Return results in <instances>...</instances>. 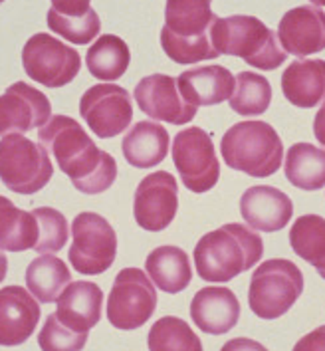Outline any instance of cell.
<instances>
[{
  "mask_svg": "<svg viewBox=\"0 0 325 351\" xmlns=\"http://www.w3.org/2000/svg\"><path fill=\"white\" fill-rule=\"evenodd\" d=\"M40 322V306L20 286L0 290V346L16 348L28 341Z\"/></svg>",
  "mask_w": 325,
  "mask_h": 351,
  "instance_id": "obj_17",
  "label": "cell"
},
{
  "mask_svg": "<svg viewBox=\"0 0 325 351\" xmlns=\"http://www.w3.org/2000/svg\"><path fill=\"white\" fill-rule=\"evenodd\" d=\"M52 8L58 14L82 16L91 8V0H52Z\"/></svg>",
  "mask_w": 325,
  "mask_h": 351,
  "instance_id": "obj_35",
  "label": "cell"
},
{
  "mask_svg": "<svg viewBox=\"0 0 325 351\" xmlns=\"http://www.w3.org/2000/svg\"><path fill=\"white\" fill-rule=\"evenodd\" d=\"M72 282V274L64 260L54 254H44L30 262L26 270V286L30 294L42 304H52L62 290Z\"/></svg>",
  "mask_w": 325,
  "mask_h": 351,
  "instance_id": "obj_26",
  "label": "cell"
},
{
  "mask_svg": "<svg viewBox=\"0 0 325 351\" xmlns=\"http://www.w3.org/2000/svg\"><path fill=\"white\" fill-rule=\"evenodd\" d=\"M210 42L218 54L242 58L258 70H276L286 62V52L262 20L236 14L215 19L210 26Z\"/></svg>",
  "mask_w": 325,
  "mask_h": 351,
  "instance_id": "obj_4",
  "label": "cell"
},
{
  "mask_svg": "<svg viewBox=\"0 0 325 351\" xmlns=\"http://www.w3.org/2000/svg\"><path fill=\"white\" fill-rule=\"evenodd\" d=\"M22 64L28 77L46 88H62L80 74L82 58L68 44L40 32L22 48Z\"/></svg>",
  "mask_w": 325,
  "mask_h": 351,
  "instance_id": "obj_10",
  "label": "cell"
},
{
  "mask_svg": "<svg viewBox=\"0 0 325 351\" xmlns=\"http://www.w3.org/2000/svg\"><path fill=\"white\" fill-rule=\"evenodd\" d=\"M289 244L325 280V219L317 215L300 217L289 228Z\"/></svg>",
  "mask_w": 325,
  "mask_h": 351,
  "instance_id": "obj_29",
  "label": "cell"
},
{
  "mask_svg": "<svg viewBox=\"0 0 325 351\" xmlns=\"http://www.w3.org/2000/svg\"><path fill=\"white\" fill-rule=\"evenodd\" d=\"M38 141L48 149L72 185L86 195H99L115 183V159L95 147L84 128L66 115H54L38 130Z\"/></svg>",
  "mask_w": 325,
  "mask_h": 351,
  "instance_id": "obj_1",
  "label": "cell"
},
{
  "mask_svg": "<svg viewBox=\"0 0 325 351\" xmlns=\"http://www.w3.org/2000/svg\"><path fill=\"white\" fill-rule=\"evenodd\" d=\"M179 210V186L177 179L157 171L147 175L135 191L133 215L137 224L149 232H161L175 221Z\"/></svg>",
  "mask_w": 325,
  "mask_h": 351,
  "instance_id": "obj_13",
  "label": "cell"
},
{
  "mask_svg": "<svg viewBox=\"0 0 325 351\" xmlns=\"http://www.w3.org/2000/svg\"><path fill=\"white\" fill-rule=\"evenodd\" d=\"M155 284L143 270L125 268L115 276L108 298V319L113 328L123 332L137 330L155 314Z\"/></svg>",
  "mask_w": 325,
  "mask_h": 351,
  "instance_id": "obj_9",
  "label": "cell"
},
{
  "mask_svg": "<svg viewBox=\"0 0 325 351\" xmlns=\"http://www.w3.org/2000/svg\"><path fill=\"white\" fill-rule=\"evenodd\" d=\"M313 6H325V0H309Z\"/></svg>",
  "mask_w": 325,
  "mask_h": 351,
  "instance_id": "obj_39",
  "label": "cell"
},
{
  "mask_svg": "<svg viewBox=\"0 0 325 351\" xmlns=\"http://www.w3.org/2000/svg\"><path fill=\"white\" fill-rule=\"evenodd\" d=\"M88 343V332H75L68 328L56 314H50L44 322V328L38 335V346L46 351L82 350Z\"/></svg>",
  "mask_w": 325,
  "mask_h": 351,
  "instance_id": "obj_34",
  "label": "cell"
},
{
  "mask_svg": "<svg viewBox=\"0 0 325 351\" xmlns=\"http://www.w3.org/2000/svg\"><path fill=\"white\" fill-rule=\"evenodd\" d=\"M52 175V159L42 143L22 133H8L0 139V181L8 191L34 195L50 183Z\"/></svg>",
  "mask_w": 325,
  "mask_h": 351,
  "instance_id": "obj_6",
  "label": "cell"
},
{
  "mask_svg": "<svg viewBox=\"0 0 325 351\" xmlns=\"http://www.w3.org/2000/svg\"><path fill=\"white\" fill-rule=\"evenodd\" d=\"M131 62V52L119 36L104 34L91 44L86 56V66L97 80L113 82L125 74Z\"/></svg>",
  "mask_w": 325,
  "mask_h": 351,
  "instance_id": "obj_28",
  "label": "cell"
},
{
  "mask_svg": "<svg viewBox=\"0 0 325 351\" xmlns=\"http://www.w3.org/2000/svg\"><path fill=\"white\" fill-rule=\"evenodd\" d=\"M80 113L97 137H115L131 125V93L117 84H97L82 95Z\"/></svg>",
  "mask_w": 325,
  "mask_h": 351,
  "instance_id": "obj_12",
  "label": "cell"
},
{
  "mask_svg": "<svg viewBox=\"0 0 325 351\" xmlns=\"http://www.w3.org/2000/svg\"><path fill=\"white\" fill-rule=\"evenodd\" d=\"M46 22H48L52 32H56L58 36L66 38L72 44H90L91 40L101 32V20L93 8H90L82 16L58 14L54 8H50Z\"/></svg>",
  "mask_w": 325,
  "mask_h": 351,
  "instance_id": "obj_32",
  "label": "cell"
},
{
  "mask_svg": "<svg viewBox=\"0 0 325 351\" xmlns=\"http://www.w3.org/2000/svg\"><path fill=\"white\" fill-rule=\"evenodd\" d=\"M6 272H8V258L4 252H0V282L6 278Z\"/></svg>",
  "mask_w": 325,
  "mask_h": 351,
  "instance_id": "obj_38",
  "label": "cell"
},
{
  "mask_svg": "<svg viewBox=\"0 0 325 351\" xmlns=\"http://www.w3.org/2000/svg\"><path fill=\"white\" fill-rule=\"evenodd\" d=\"M286 177L302 191L325 186V151L311 143H296L286 155Z\"/></svg>",
  "mask_w": 325,
  "mask_h": 351,
  "instance_id": "obj_27",
  "label": "cell"
},
{
  "mask_svg": "<svg viewBox=\"0 0 325 351\" xmlns=\"http://www.w3.org/2000/svg\"><path fill=\"white\" fill-rule=\"evenodd\" d=\"M296 350H325V326L317 328L304 339H300L296 343Z\"/></svg>",
  "mask_w": 325,
  "mask_h": 351,
  "instance_id": "obj_36",
  "label": "cell"
},
{
  "mask_svg": "<svg viewBox=\"0 0 325 351\" xmlns=\"http://www.w3.org/2000/svg\"><path fill=\"white\" fill-rule=\"evenodd\" d=\"M38 221L34 213L20 210L12 201L0 197V250L24 252L38 241Z\"/></svg>",
  "mask_w": 325,
  "mask_h": 351,
  "instance_id": "obj_25",
  "label": "cell"
},
{
  "mask_svg": "<svg viewBox=\"0 0 325 351\" xmlns=\"http://www.w3.org/2000/svg\"><path fill=\"white\" fill-rule=\"evenodd\" d=\"M278 40L286 54L309 56L325 50V12L317 6L288 10L278 26Z\"/></svg>",
  "mask_w": 325,
  "mask_h": 351,
  "instance_id": "obj_16",
  "label": "cell"
},
{
  "mask_svg": "<svg viewBox=\"0 0 325 351\" xmlns=\"http://www.w3.org/2000/svg\"><path fill=\"white\" fill-rule=\"evenodd\" d=\"M149 350H186L199 351L202 350L200 339L193 333L191 326L182 322L181 317L167 315L159 322L153 324L149 332Z\"/></svg>",
  "mask_w": 325,
  "mask_h": 351,
  "instance_id": "obj_31",
  "label": "cell"
},
{
  "mask_svg": "<svg viewBox=\"0 0 325 351\" xmlns=\"http://www.w3.org/2000/svg\"><path fill=\"white\" fill-rule=\"evenodd\" d=\"M173 163L181 175L182 185L193 193H206L218 183L220 165L210 135L200 128L177 133L173 141Z\"/></svg>",
  "mask_w": 325,
  "mask_h": 351,
  "instance_id": "obj_11",
  "label": "cell"
},
{
  "mask_svg": "<svg viewBox=\"0 0 325 351\" xmlns=\"http://www.w3.org/2000/svg\"><path fill=\"white\" fill-rule=\"evenodd\" d=\"M117 256L113 226L95 213H82L72 222L70 264L75 272L95 276L111 268Z\"/></svg>",
  "mask_w": 325,
  "mask_h": 351,
  "instance_id": "obj_8",
  "label": "cell"
},
{
  "mask_svg": "<svg viewBox=\"0 0 325 351\" xmlns=\"http://www.w3.org/2000/svg\"><path fill=\"white\" fill-rule=\"evenodd\" d=\"M304 292L302 270L284 258H274L254 270L248 290L250 310L262 319H278L289 312Z\"/></svg>",
  "mask_w": 325,
  "mask_h": 351,
  "instance_id": "obj_7",
  "label": "cell"
},
{
  "mask_svg": "<svg viewBox=\"0 0 325 351\" xmlns=\"http://www.w3.org/2000/svg\"><path fill=\"white\" fill-rule=\"evenodd\" d=\"M133 95L143 113L171 125H186L189 121L195 119L199 110L197 106L184 101V97L179 92L177 80L165 74L143 77L135 86Z\"/></svg>",
  "mask_w": 325,
  "mask_h": 351,
  "instance_id": "obj_14",
  "label": "cell"
},
{
  "mask_svg": "<svg viewBox=\"0 0 325 351\" xmlns=\"http://www.w3.org/2000/svg\"><path fill=\"white\" fill-rule=\"evenodd\" d=\"M52 117L50 99L26 82L12 84L0 95V135L40 130Z\"/></svg>",
  "mask_w": 325,
  "mask_h": 351,
  "instance_id": "obj_15",
  "label": "cell"
},
{
  "mask_svg": "<svg viewBox=\"0 0 325 351\" xmlns=\"http://www.w3.org/2000/svg\"><path fill=\"white\" fill-rule=\"evenodd\" d=\"M2 2H4V0H0V4H2Z\"/></svg>",
  "mask_w": 325,
  "mask_h": 351,
  "instance_id": "obj_40",
  "label": "cell"
},
{
  "mask_svg": "<svg viewBox=\"0 0 325 351\" xmlns=\"http://www.w3.org/2000/svg\"><path fill=\"white\" fill-rule=\"evenodd\" d=\"M236 77L222 66H200L177 77L179 92L193 106H217L234 92Z\"/></svg>",
  "mask_w": 325,
  "mask_h": 351,
  "instance_id": "obj_21",
  "label": "cell"
},
{
  "mask_svg": "<svg viewBox=\"0 0 325 351\" xmlns=\"http://www.w3.org/2000/svg\"><path fill=\"white\" fill-rule=\"evenodd\" d=\"M240 213L248 226L260 232H276L288 226L293 204L286 193L268 185L250 186L240 199Z\"/></svg>",
  "mask_w": 325,
  "mask_h": 351,
  "instance_id": "obj_18",
  "label": "cell"
},
{
  "mask_svg": "<svg viewBox=\"0 0 325 351\" xmlns=\"http://www.w3.org/2000/svg\"><path fill=\"white\" fill-rule=\"evenodd\" d=\"M262 254L260 234L244 224L230 222L200 239L195 246V266L202 280L222 284L252 270Z\"/></svg>",
  "mask_w": 325,
  "mask_h": 351,
  "instance_id": "obj_2",
  "label": "cell"
},
{
  "mask_svg": "<svg viewBox=\"0 0 325 351\" xmlns=\"http://www.w3.org/2000/svg\"><path fill=\"white\" fill-rule=\"evenodd\" d=\"M145 270L155 288H159L167 294H179L182 292L193 278L191 260L189 254L179 246H159L155 248L147 260Z\"/></svg>",
  "mask_w": 325,
  "mask_h": 351,
  "instance_id": "obj_23",
  "label": "cell"
},
{
  "mask_svg": "<svg viewBox=\"0 0 325 351\" xmlns=\"http://www.w3.org/2000/svg\"><path fill=\"white\" fill-rule=\"evenodd\" d=\"M38 221V241L34 250L40 254H56L68 242V221L66 217L50 206L32 210Z\"/></svg>",
  "mask_w": 325,
  "mask_h": 351,
  "instance_id": "obj_33",
  "label": "cell"
},
{
  "mask_svg": "<svg viewBox=\"0 0 325 351\" xmlns=\"http://www.w3.org/2000/svg\"><path fill=\"white\" fill-rule=\"evenodd\" d=\"M56 315L75 332H90L101 319L104 292L93 282H72L56 300Z\"/></svg>",
  "mask_w": 325,
  "mask_h": 351,
  "instance_id": "obj_20",
  "label": "cell"
},
{
  "mask_svg": "<svg viewBox=\"0 0 325 351\" xmlns=\"http://www.w3.org/2000/svg\"><path fill=\"white\" fill-rule=\"evenodd\" d=\"M228 101L238 115H260L270 108V82L254 72H240L236 75V90Z\"/></svg>",
  "mask_w": 325,
  "mask_h": 351,
  "instance_id": "obj_30",
  "label": "cell"
},
{
  "mask_svg": "<svg viewBox=\"0 0 325 351\" xmlns=\"http://www.w3.org/2000/svg\"><path fill=\"white\" fill-rule=\"evenodd\" d=\"M191 317L200 332L208 335L228 333L240 317V304L230 288H202L191 302Z\"/></svg>",
  "mask_w": 325,
  "mask_h": 351,
  "instance_id": "obj_19",
  "label": "cell"
},
{
  "mask_svg": "<svg viewBox=\"0 0 325 351\" xmlns=\"http://www.w3.org/2000/svg\"><path fill=\"white\" fill-rule=\"evenodd\" d=\"M169 131L159 123L139 121L127 131L121 143L127 163L137 169H149L161 163L169 153Z\"/></svg>",
  "mask_w": 325,
  "mask_h": 351,
  "instance_id": "obj_24",
  "label": "cell"
},
{
  "mask_svg": "<svg viewBox=\"0 0 325 351\" xmlns=\"http://www.w3.org/2000/svg\"><path fill=\"white\" fill-rule=\"evenodd\" d=\"M313 133H315V139L325 147V104L320 108V111L315 113V119H313Z\"/></svg>",
  "mask_w": 325,
  "mask_h": 351,
  "instance_id": "obj_37",
  "label": "cell"
},
{
  "mask_svg": "<svg viewBox=\"0 0 325 351\" xmlns=\"http://www.w3.org/2000/svg\"><path fill=\"white\" fill-rule=\"evenodd\" d=\"M220 153L224 163L250 177H270L284 159V145L266 121H242L224 133Z\"/></svg>",
  "mask_w": 325,
  "mask_h": 351,
  "instance_id": "obj_5",
  "label": "cell"
},
{
  "mask_svg": "<svg viewBox=\"0 0 325 351\" xmlns=\"http://www.w3.org/2000/svg\"><path fill=\"white\" fill-rule=\"evenodd\" d=\"M282 92L296 108H315L325 99V60L291 62L282 74Z\"/></svg>",
  "mask_w": 325,
  "mask_h": 351,
  "instance_id": "obj_22",
  "label": "cell"
},
{
  "mask_svg": "<svg viewBox=\"0 0 325 351\" xmlns=\"http://www.w3.org/2000/svg\"><path fill=\"white\" fill-rule=\"evenodd\" d=\"M213 0H167L161 46L177 64H197L215 60L218 52L210 42V26L217 14L210 10Z\"/></svg>",
  "mask_w": 325,
  "mask_h": 351,
  "instance_id": "obj_3",
  "label": "cell"
}]
</instances>
